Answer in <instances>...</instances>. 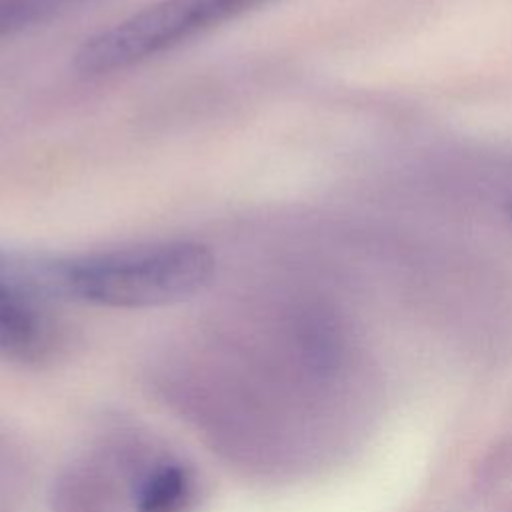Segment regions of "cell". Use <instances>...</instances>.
<instances>
[{
  "instance_id": "obj_2",
  "label": "cell",
  "mask_w": 512,
  "mask_h": 512,
  "mask_svg": "<svg viewBox=\"0 0 512 512\" xmlns=\"http://www.w3.org/2000/svg\"><path fill=\"white\" fill-rule=\"evenodd\" d=\"M272 0H160L86 38L74 54L82 74H112L168 52Z\"/></svg>"
},
{
  "instance_id": "obj_1",
  "label": "cell",
  "mask_w": 512,
  "mask_h": 512,
  "mask_svg": "<svg viewBox=\"0 0 512 512\" xmlns=\"http://www.w3.org/2000/svg\"><path fill=\"white\" fill-rule=\"evenodd\" d=\"M58 298L108 308H156L192 298L216 272V258L200 242L170 240L50 260Z\"/></svg>"
},
{
  "instance_id": "obj_3",
  "label": "cell",
  "mask_w": 512,
  "mask_h": 512,
  "mask_svg": "<svg viewBox=\"0 0 512 512\" xmlns=\"http://www.w3.org/2000/svg\"><path fill=\"white\" fill-rule=\"evenodd\" d=\"M56 298L46 260L0 248V358L38 364L54 350Z\"/></svg>"
},
{
  "instance_id": "obj_4",
  "label": "cell",
  "mask_w": 512,
  "mask_h": 512,
  "mask_svg": "<svg viewBox=\"0 0 512 512\" xmlns=\"http://www.w3.org/2000/svg\"><path fill=\"white\" fill-rule=\"evenodd\" d=\"M192 494V480L184 466L166 462L156 466L136 492L138 512H184Z\"/></svg>"
},
{
  "instance_id": "obj_6",
  "label": "cell",
  "mask_w": 512,
  "mask_h": 512,
  "mask_svg": "<svg viewBox=\"0 0 512 512\" xmlns=\"http://www.w3.org/2000/svg\"><path fill=\"white\" fill-rule=\"evenodd\" d=\"M508 218H510V222H512V204L508 206Z\"/></svg>"
},
{
  "instance_id": "obj_5",
  "label": "cell",
  "mask_w": 512,
  "mask_h": 512,
  "mask_svg": "<svg viewBox=\"0 0 512 512\" xmlns=\"http://www.w3.org/2000/svg\"><path fill=\"white\" fill-rule=\"evenodd\" d=\"M68 2L74 0H0V30L8 36L22 32L48 20Z\"/></svg>"
}]
</instances>
